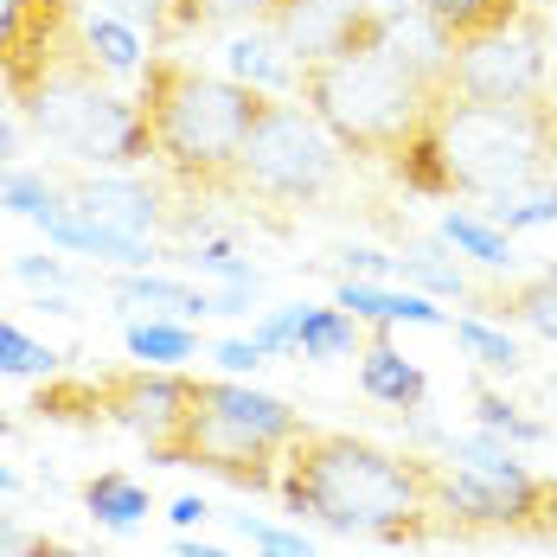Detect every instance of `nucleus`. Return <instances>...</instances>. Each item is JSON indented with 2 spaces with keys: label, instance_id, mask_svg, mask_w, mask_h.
Wrapping results in <instances>:
<instances>
[{
  "label": "nucleus",
  "instance_id": "nucleus-1",
  "mask_svg": "<svg viewBox=\"0 0 557 557\" xmlns=\"http://www.w3.org/2000/svg\"><path fill=\"white\" fill-rule=\"evenodd\" d=\"M276 494L295 519H314L346 539H379V545H430L443 539L436 512V461L430 455H397L346 430H301L282 448Z\"/></svg>",
  "mask_w": 557,
  "mask_h": 557
},
{
  "label": "nucleus",
  "instance_id": "nucleus-2",
  "mask_svg": "<svg viewBox=\"0 0 557 557\" xmlns=\"http://www.w3.org/2000/svg\"><path fill=\"white\" fill-rule=\"evenodd\" d=\"M276 90L199 71L180 52H148L135 71V110L148 128L154 168L186 199H244V141Z\"/></svg>",
  "mask_w": 557,
  "mask_h": 557
},
{
  "label": "nucleus",
  "instance_id": "nucleus-3",
  "mask_svg": "<svg viewBox=\"0 0 557 557\" xmlns=\"http://www.w3.org/2000/svg\"><path fill=\"white\" fill-rule=\"evenodd\" d=\"M295 97L321 115V128L359 168H397L404 148L423 135V122L448 97V71H423L397 46H366L346 58H321L295 71Z\"/></svg>",
  "mask_w": 557,
  "mask_h": 557
},
{
  "label": "nucleus",
  "instance_id": "nucleus-4",
  "mask_svg": "<svg viewBox=\"0 0 557 557\" xmlns=\"http://www.w3.org/2000/svg\"><path fill=\"white\" fill-rule=\"evenodd\" d=\"M0 90H7L13 115H20L46 148L84 161V168L128 173V168H141V161H154L148 128H141V110H135V97H122L110 84L103 58L90 52V39H84V20H77L33 71H20V77L0 84Z\"/></svg>",
  "mask_w": 557,
  "mask_h": 557
},
{
  "label": "nucleus",
  "instance_id": "nucleus-5",
  "mask_svg": "<svg viewBox=\"0 0 557 557\" xmlns=\"http://www.w3.org/2000/svg\"><path fill=\"white\" fill-rule=\"evenodd\" d=\"M552 168H557V148L539 103L487 110V103L443 97L436 115L423 122V135L391 168V180H404L410 193L506 199V193H525V186L552 180Z\"/></svg>",
  "mask_w": 557,
  "mask_h": 557
},
{
  "label": "nucleus",
  "instance_id": "nucleus-6",
  "mask_svg": "<svg viewBox=\"0 0 557 557\" xmlns=\"http://www.w3.org/2000/svg\"><path fill=\"white\" fill-rule=\"evenodd\" d=\"M308 423L295 404H282L257 385H231V379H199L193 385V410L180 423L168 448H154L161 468H199L219 474L244 494H276L282 448L295 443Z\"/></svg>",
  "mask_w": 557,
  "mask_h": 557
},
{
  "label": "nucleus",
  "instance_id": "nucleus-7",
  "mask_svg": "<svg viewBox=\"0 0 557 557\" xmlns=\"http://www.w3.org/2000/svg\"><path fill=\"white\" fill-rule=\"evenodd\" d=\"M436 512L443 539H557V474H532L519 448L474 430L448 436V461H436Z\"/></svg>",
  "mask_w": 557,
  "mask_h": 557
},
{
  "label": "nucleus",
  "instance_id": "nucleus-8",
  "mask_svg": "<svg viewBox=\"0 0 557 557\" xmlns=\"http://www.w3.org/2000/svg\"><path fill=\"white\" fill-rule=\"evenodd\" d=\"M346 186V148L321 128L301 97H270L244 141V199L327 206Z\"/></svg>",
  "mask_w": 557,
  "mask_h": 557
},
{
  "label": "nucleus",
  "instance_id": "nucleus-9",
  "mask_svg": "<svg viewBox=\"0 0 557 557\" xmlns=\"http://www.w3.org/2000/svg\"><path fill=\"white\" fill-rule=\"evenodd\" d=\"M552 84V7H525L512 26L448 46V97L519 110L539 103Z\"/></svg>",
  "mask_w": 557,
  "mask_h": 557
},
{
  "label": "nucleus",
  "instance_id": "nucleus-10",
  "mask_svg": "<svg viewBox=\"0 0 557 557\" xmlns=\"http://www.w3.org/2000/svg\"><path fill=\"white\" fill-rule=\"evenodd\" d=\"M263 26L276 33L282 52L301 71V64H321V58H346V52L379 46L391 13L379 0H276Z\"/></svg>",
  "mask_w": 557,
  "mask_h": 557
},
{
  "label": "nucleus",
  "instance_id": "nucleus-11",
  "mask_svg": "<svg viewBox=\"0 0 557 557\" xmlns=\"http://www.w3.org/2000/svg\"><path fill=\"white\" fill-rule=\"evenodd\" d=\"M193 385L199 379H186L180 366H135V372H110L103 385H97V423H115V430H128L135 443L168 448L180 436V423H186V410H193Z\"/></svg>",
  "mask_w": 557,
  "mask_h": 557
},
{
  "label": "nucleus",
  "instance_id": "nucleus-12",
  "mask_svg": "<svg viewBox=\"0 0 557 557\" xmlns=\"http://www.w3.org/2000/svg\"><path fill=\"white\" fill-rule=\"evenodd\" d=\"M64 199H71L90 224H103V231H115V237H141V244H148V231H161V224H168L161 193H154V186H141V180H128V173L64 180Z\"/></svg>",
  "mask_w": 557,
  "mask_h": 557
},
{
  "label": "nucleus",
  "instance_id": "nucleus-13",
  "mask_svg": "<svg viewBox=\"0 0 557 557\" xmlns=\"http://www.w3.org/2000/svg\"><path fill=\"white\" fill-rule=\"evenodd\" d=\"M77 20V0H0V84L33 71Z\"/></svg>",
  "mask_w": 557,
  "mask_h": 557
},
{
  "label": "nucleus",
  "instance_id": "nucleus-14",
  "mask_svg": "<svg viewBox=\"0 0 557 557\" xmlns=\"http://www.w3.org/2000/svg\"><path fill=\"white\" fill-rule=\"evenodd\" d=\"M276 0H161L154 39H186V33H224V26H263Z\"/></svg>",
  "mask_w": 557,
  "mask_h": 557
},
{
  "label": "nucleus",
  "instance_id": "nucleus-15",
  "mask_svg": "<svg viewBox=\"0 0 557 557\" xmlns=\"http://www.w3.org/2000/svg\"><path fill=\"white\" fill-rule=\"evenodd\" d=\"M359 385H366V397H379V404H391V410H423V397H430V385H423V372L391 346L385 334L366 346V359H359Z\"/></svg>",
  "mask_w": 557,
  "mask_h": 557
},
{
  "label": "nucleus",
  "instance_id": "nucleus-16",
  "mask_svg": "<svg viewBox=\"0 0 557 557\" xmlns=\"http://www.w3.org/2000/svg\"><path fill=\"white\" fill-rule=\"evenodd\" d=\"M525 7H532V0H423V20L443 33L448 46H461V39H481V33L512 26Z\"/></svg>",
  "mask_w": 557,
  "mask_h": 557
},
{
  "label": "nucleus",
  "instance_id": "nucleus-17",
  "mask_svg": "<svg viewBox=\"0 0 557 557\" xmlns=\"http://www.w3.org/2000/svg\"><path fill=\"white\" fill-rule=\"evenodd\" d=\"M487 308H494L500 321H519V327H532V334L557 339V263L532 270L525 282H512L500 295H487Z\"/></svg>",
  "mask_w": 557,
  "mask_h": 557
},
{
  "label": "nucleus",
  "instance_id": "nucleus-18",
  "mask_svg": "<svg viewBox=\"0 0 557 557\" xmlns=\"http://www.w3.org/2000/svg\"><path fill=\"white\" fill-rule=\"evenodd\" d=\"M231 71L257 90H276V97H295V58L282 52V39L270 26H250L244 39H231Z\"/></svg>",
  "mask_w": 557,
  "mask_h": 557
},
{
  "label": "nucleus",
  "instance_id": "nucleus-19",
  "mask_svg": "<svg viewBox=\"0 0 557 557\" xmlns=\"http://www.w3.org/2000/svg\"><path fill=\"white\" fill-rule=\"evenodd\" d=\"M346 314L359 321H417V327H448L443 308H430V295H397V288H372V282H339L334 295Z\"/></svg>",
  "mask_w": 557,
  "mask_h": 557
},
{
  "label": "nucleus",
  "instance_id": "nucleus-20",
  "mask_svg": "<svg viewBox=\"0 0 557 557\" xmlns=\"http://www.w3.org/2000/svg\"><path fill=\"white\" fill-rule=\"evenodd\" d=\"M359 314H346V308H301L295 314V352L301 359H346V352H359Z\"/></svg>",
  "mask_w": 557,
  "mask_h": 557
},
{
  "label": "nucleus",
  "instance_id": "nucleus-21",
  "mask_svg": "<svg viewBox=\"0 0 557 557\" xmlns=\"http://www.w3.org/2000/svg\"><path fill=\"white\" fill-rule=\"evenodd\" d=\"M84 506H90V519H97V525L128 532V525H141V519H148V487L110 468V474H90V481H84Z\"/></svg>",
  "mask_w": 557,
  "mask_h": 557
},
{
  "label": "nucleus",
  "instance_id": "nucleus-22",
  "mask_svg": "<svg viewBox=\"0 0 557 557\" xmlns=\"http://www.w3.org/2000/svg\"><path fill=\"white\" fill-rule=\"evenodd\" d=\"M115 301L161 308V314H173V321H199V314H212V295H206V288H186V282H168V276H122L115 282Z\"/></svg>",
  "mask_w": 557,
  "mask_h": 557
},
{
  "label": "nucleus",
  "instance_id": "nucleus-23",
  "mask_svg": "<svg viewBox=\"0 0 557 557\" xmlns=\"http://www.w3.org/2000/svg\"><path fill=\"white\" fill-rule=\"evenodd\" d=\"M443 244H455L461 257H474L487 270H506L512 263V244H506L500 224H481V219H468V212H448L443 219Z\"/></svg>",
  "mask_w": 557,
  "mask_h": 557
},
{
  "label": "nucleus",
  "instance_id": "nucleus-24",
  "mask_svg": "<svg viewBox=\"0 0 557 557\" xmlns=\"http://www.w3.org/2000/svg\"><path fill=\"white\" fill-rule=\"evenodd\" d=\"M474 423H481L487 436H500V443H512V448H532V443H545V436H552L545 423L519 417V404H506L500 391H481V397H474Z\"/></svg>",
  "mask_w": 557,
  "mask_h": 557
},
{
  "label": "nucleus",
  "instance_id": "nucleus-25",
  "mask_svg": "<svg viewBox=\"0 0 557 557\" xmlns=\"http://www.w3.org/2000/svg\"><path fill=\"white\" fill-rule=\"evenodd\" d=\"M128 352L141 359V366H180V359H193V327H168V321H135L128 327Z\"/></svg>",
  "mask_w": 557,
  "mask_h": 557
},
{
  "label": "nucleus",
  "instance_id": "nucleus-26",
  "mask_svg": "<svg viewBox=\"0 0 557 557\" xmlns=\"http://www.w3.org/2000/svg\"><path fill=\"white\" fill-rule=\"evenodd\" d=\"M84 39H90V52L103 58V71H141L148 64L141 46H135V33H128V20H115V13H90Z\"/></svg>",
  "mask_w": 557,
  "mask_h": 557
},
{
  "label": "nucleus",
  "instance_id": "nucleus-27",
  "mask_svg": "<svg viewBox=\"0 0 557 557\" xmlns=\"http://www.w3.org/2000/svg\"><path fill=\"white\" fill-rule=\"evenodd\" d=\"M487 212H494V224H500L506 237H512L519 224H552L557 219V186H552V180H539V186H525V193L487 199Z\"/></svg>",
  "mask_w": 557,
  "mask_h": 557
},
{
  "label": "nucleus",
  "instance_id": "nucleus-28",
  "mask_svg": "<svg viewBox=\"0 0 557 557\" xmlns=\"http://www.w3.org/2000/svg\"><path fill=\"white\" fill-rule=\"evenodd\" d=\"M455 339H461V352L474 359V366H487V372H519V346H512V334H500V327H487V321H455Z\"/></svg>",
  "mask_w": 557,
  "mask_h": 557
},
{
  "label": "nucleus",
  "instance_id": "nucleus-29",
  "mask_svg": "<svg viewBox=\"0 0 557 557\" xmlns=\"http://www.w3.org/2000/svg\"><path fill=\"white\" fill-rule=\"evenodd\" d=\"M58 366L52 346H39V339H26L13 321H0V379H46Z\"/></svg>",
  "mask_w": 557,
  "mask_h": 557
},
{
  "label": "nucleus",
  "instance_id": "nucleus-30",
  "mask_svg": "<svg viewBox=\"0 0 557 557\" xmlns=\"http://www.w3.org/2000/svg\"><path fill=\"white\" fill-rule=\"evenodd\" d=\"M391 270H404L410 282H423V288H436V295H461L468 282L455 263H443V250L436 244H417V250H404V257H391Z\"/></svg>",
  "mask_w": 557,
  "mask_h": 557
},
{
  "label": "nucleus",
  "instance_id": "nucleus-31",
  "mask_svg": "<svg viewBox=\"0 0 557 557\" xmlns=\"http://www.w3.org/2000/svg\"><path fill=\"white\" fill-rule=\"evenodd\" d=\"M237 525V539H250L263 557H314V545L301 539V532H282V525H263V519H250V512H237L231 519Z\"/></svg>",
  "mask_w": 557,
  "mask_h": 557
},
{
  "label": "nucleus",
  "instance_id": "nucleus-32",
  "mask_svg": "<svg viewBox=\"0 0 557 557\" xmlns=\"http://www.w3.org/2000/svg\"><path fill=\"white\" fill-rule=\"evenodd\" d=\"M0 557H77V552H64L52 539H33V532H20L13 519H0Z\"/></svg>",
  "mask_w": 557,
  "mask_h": 557
},
{
  "label": "nucleus",
  "instance_id": "nucleus-33",
  "mask_svg": "<svg viewBox=\"0 0 557 557\" xmlns=\"http://www.w3.org/2000/svg\"><path fill=\"white\" fill-rule=\"evenodd\" d=\"M263 359H270V352H263L257 339H224V346H219V366H224V372H257Z\"/></svg>",
  "mask_w": 557,
  "mask_h": 557
},
{
  "label": "nucleus",
  "instance_id": "nucleus-34",
  "mask_svg": "<svg viewBox=\"0 0 557 557\" xmlns=\"http://www.w3.org/2000/svg\"><path fill=\"white\" fill-rule=\"evenodd\" d=\"M103 13L128 20V26H154L161 20V0H103Z\"/></svg>",
  "mask_w": 557,
  "mask_h": 557
},
{
  "label": "nucleus",
  "instance_id": "nucleus-35",
  "mask_svg": "<svg viewBox=\"0 0 557 557\" xmlns=\"http://www.w3.org/2000/svg\"><path fill=\"white\" fill-rule=\"evenodd\" d=\"M20 276H26V282H52V288H64V282H71V270H64L58 257H20Z\"/></svg>",
  "mask_w": 557,
  "mask_h": 557
},
{
  "label": "nucleus",
  "instance_id": "nucleus-36",
  "mask_svg": "<svg viewBox=\"0 0 557 557\" xmlns=\"http://www.w3.org/2000/svg\"><path fill=\"white\" fill-rule=\"evenodd\" d=\"M206 519H212V506L199 500V494H186V500H173V525H180V532H193V525H206Z\"/></svg>",
  "mask_w": 557,
  "mask_h": 557
},
{
  "label": "nucleus",
  "instance_id": "nucleus-37",
  "mask_svg": "<svg viewBox=\"0 0 557 557\" xmlns=\"http://www.w3.org/2000/svg\"><path fill=\"white\" fill-rule=\"evenodd\" d=\"M346 263H352L359 276H385L391 270V257H379V250H346Z\"/></svg>",
  "mask_w": 557,
  "mask_h": 557
},
{
  "label": "nucleus",
  "instance_id": "nucleus-38",
  "mask_svg": "<svg viewBox=\"0 0 557 557\" xmlns=\"http://www.w3.org/2000/svg\"><path fill=\"white\" fill-rule=\"evenodd\" d=\"M539 110H545V128H552V148H557V71H552V84H545V97H539Z\"/></svg>",
  "mask_w": 557,
  "mask_h": 557
},
{
  "label": "nucleus",
  "instance_id": "nucleus-39",
  "mask_svg": "<svg viewBox=\"0 0 557 557\" xmlns=\"http://www.w3.org/2000/svg\"><path fill=\"white\" fill-rule=\"evenodd\" d=\"M173 552H180V557H231V552H219V545H199V539H180Z\"/></svg>",
  "mask_w": 557,
  "mask_h": 557
},
{
  "label": "nucleus",
  "instance_id": "nucleus-40",
  "mask_svg": "<svg viewBox=\"0 0 557 557\" xmlns=\"http://www.w3.org/2000/svg\"><path fill=\"white\" fill-rule=\"evenodd\" d=\"M385 13H410V7H423V0H379Z\"/></svg>",
  "mask_w": 557,
  "mask_h": 557
},
{
  "label": "nucleus",
  "instance_id": "nucleus-41",
  "mask_svg": "<svg viewBox=\"0 0 557 557\" xmlns=\"http://www.w3.org/2000/svg\"><path fill=\"white\" fill-rule=\"evenodd\" d=\"M13 487H20V474H13V468H0V494H13Z\"/></svg>",
  "mask_w": 557,
  "mask_h": 557
},
{
  "label": "nucleus",
  "instance_id": "nucleus-42",
  "mask_svg": "<svg viewBox=\"0 0 557 557\" xmlns=\"http://www.w3.org/2000/svg\"><path fill=\"white\" fill-rule=\"evenodd\" d=\"M545 391H552V404H557V379H552V385H545Z\"/></svg>",
  "mask_w": 557,
  "mask_h": 557
},
{
  "label": "nucleus",
  "instance_id": "nucleus-43",
  "mask_svg": "<svg viewBox=\"0 0 557 557\" xmlns=\"http://www.w3.org/2000/svg\"><path fill=\"white\" fill-rule=\"evenodd\" d=\"M532 7H557V0H532Z\"/></svg>",
  "mask_w": 557,
  "mask_h": 557
}]
</instances>
